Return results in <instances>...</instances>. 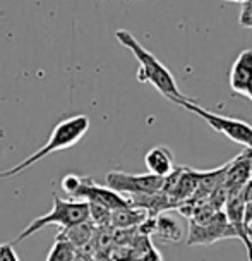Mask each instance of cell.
<instances>
[{
  "label": "cell",
  "instance_id": "obj_9",
  "mask_svg": "<svg viewBox=\"0 0 252 261\" xmlns=\"http://www.w3.org/2000/svg\"><path fill=\"white\" fill-rule=\"evenodd\" d=\"M230 88L235 95H245V90L252 81V50H244L239 57L235 59L230 69Z\"/></svg>",
  "mask_w": 252,
  "mask_h": 261
},
{
  "label": "cell",
  "instance_id": "obj_18",
  "mask_svg": "<svg viewBox=\"0 0 252 261\" xmlns=\"http://www.w3.org/2000/svg\"><path fill=\"white\" fill-rule=\"evenodd\" d=\"M0 261H19L17 259L16 251H14L12 242H9V244H0Z\"/></svg>",
  "mask_w": 252,
  "mask_h": 261
},
{
  "label": "cell",
  "instance_id": "obj_22",
  "mask_svg": "<svg viewBox=\"0 0 252 261\" xmlns=\"http://www.w3.org/2000/svg\"><path fill=\"white\" fill-rule=\"evenodd\" d=\"M225 2H237V4H245V2H249V0H225Z\"/></svg>",
  "mask_w": 252,
  "mask_h": 261
},
{
  "label": "cell",
  "instance_id": "obj_21",
  "mask_svg": "<svg viewBox=\"0 0 252 261\" xmlns=\"http://www.w3.org/2000/svg\"><path fill=\"white\" fill-rule=\"evenodd\" d=\"M245 96L249 98V100L252 101V81L249 83V86H247V90H245Z\"/></svg>",
  "mask_w": 252,
  "mask_h": 261
},
{
  "label": "cell",
  "instance_id": "obj_8",
  "mask_svg": "<svg viewBox=\"0 0 252 261\" xmlns=\"http://www.w3.org/2000/svg\"><path fill=\"white\" fill-rule=\"evenodd\" d=\"M252 179V151L245 150L228 162V170L223 186L228 191V198L240 194L247 182Z\"/></svg>",
  "mask_w": 252,
  "mask_h": 261
},
{
  "label": "cell",
  "instance_id": "obj_16",
  "mask_svg": "<svg viewBox=\"0 0 252 261\" xmlns=\"http://www.w3.org/2000/svg\"><path fill=\"white\" fill-rule=\"evenodd\" d=\"M81 179H82V177H79L76 174H67L62 179L60 186H62V189L72 198V196L76 194V191L79 189V186H81Z\"/></svg>",
  "mask_w": 252,
  "mask_h": 261
},
{
  "label": "cell",
  "instance_id": "obj_5",
  "mask_svg": "<svg viewBox=\"0 0 252 261\" xmlns=\"http://www.w3.org/2000/svg\"><path fill=\"white\" fill-rule=\"evenodd\" d=\"M163 177H156L153 174H127V172H108L106 174V188L119 194L144 196L155 194L161 191Z\"/></svg>",
  "mask_w": 252,
  "mask_h": 261
},
{
  "label": "cell",
  "instance_id": "obj_13",
  "mask_svg": "<svg viewBox=\"0 0 252 261\" xmlns=\"http://www.w3.org/2000/svg\"><path fill=\"white\" fill-rule=\"evenodd\" d=\"M153 236L160 237L163 242H180L184 237V228L180 227V223L175 220L174 217L161 213V215L155 217V230Z\"/></svg>",
  "mask_w": 252,
  "mask_h": 261
},
{
  "label": "cell",
  "instance_id": "obj_23",
  "mask_svg": "<svg viewBox=\"0 0 252 261\" xmlns=\"http://www.w3.org/2000/svg\"><path fill=\"white\" fill-rule=\"evenodd\" d=\"M98 2H101V0H98Z\"/></svg>",
  "mask_w": 252,
  "mask_h": 261
},
{
  "label": "cell",
  "instance_id": "obj_15",
  "mask_svg": "<svg viewBox=\"0 0 252 261\" xmlns=\"http://www.w3.org/2000/svg\"><path fill=\"white\" fill-rule=\"evenodd\" d=\"M88 208H90V222L96 228L110 227V215H111V212H110L108 208L101 206V204H95V203H88Z\"/></svg>",
  "mask_w": 252,
  "mask_h": 261
},
{
  "label": "cell",
  "instance_id": "obj_19",
  "mask_svg": "<svg viewBox=\"0 0 252 261\" xmlns=\"http://www.w3.org/2000/svg\"><path fill=\"white\" fill-rule=\"evenodd\" d=\"M244 223L252 228V201H245L244 204Z\"/></svg>",
  "mask_w": 252,
  "mask_h": 261
},
{
  "label": "cell",
  "instance_id": "obj_6",
  "mask_svg": "<svg viewBox=\"0 0 252 261\" xmlns=\"http://www.w3.org/2000/svg\"><path fill=\"white\" fill-rule=\"evenodd\" d=\"M223 239H235V232L228 223L225 212H220L206 223L189 222L187 246H209Z\"/></svg>",
  "mask_w": 252,
  "mask_h": 261
},
{
  "label": "cell",
  "instance_id": "obj_11",
  "mask_svg": "<svg viewBox=\"0 0 252 261\" xmlns=\"http://www.w3.org/2000/svg\"><path fill=\"white\" fill-rule=\"evenodd\" d=\"M148 218V213L141 208L124 206L117 208L110 215V227L115 230H125V228H136Z\"/></svg>",
  "mask_w": 252,
  "mask_h": 261
},
{
  "label": "cell",
  "instance_id": "obj_4",
  "mask_svg": "<svg viewBox=\"0 0 252 261\" xmlns=\"http://www.w3.org/2000/svg\"><path fill=\"white\" fill-rule=\"evenodd\" d=\"M175 105L184 107L185 110H189L190 114L199 115L201 119L206 122L209 127H213L216 133L223 134L225 138L232 139L233 143L240 144V146H245V150L252 151V125L244 122V120H237L232 117H223V115L213 114L203 107H199L194 100L190 98H185V100H179Z\"/></svg>",
  "mask_w": 252,
  "mask_h": 261
},
{
  "label": "cell",
  "instance_id": "obj_12",
  "mask_svg": "<svg viewBox=\"0 0 252 261\" xmlns=\"http://www.w3.org/2000/svg\"><path fill=\"white\" fill-rule=\"evenodd\" d=\"M95 230L96 227L88 220V222H82V223H77V225H72V227H67V228H62L59 232L55 239H62V241H67L69 244H72L76 249H81L88 242L93 241V236H95Z\"/></svg>",
  "mask_w": 252,
  "mask_h": 261
},
{
  "label": "cell",
  "instance_id": "obj_2",
  "mask_svg": "<svg viewBox=\"0 0 252 261\" xmlns=\"http://www.w3.org/2000/svg\"><path fill=\"white\" fill-rule=\"evenodd\" d=\"M90 117L88 115H72L69 119H64L62 122H59L50 133V138L46 141L45 146H41L38 151H35L31 156L24 158L22 162L17 163L16 167L9 169L6 172H0V179L4 177H12L16 174H21L22 170L30 169L35 163H38L40 160H43L48 155H52L55 151H62L67 148H72L74 144H77L84 138V134L90 130Z\"/></svg>",
  "mask_w": 252,
  "mask_h": 261
},
{
  "label": "cell",
  "instance_id": "obj_1",
  "mask_svg": "<svg viewBox=\"0 0 252 261\" xmlns=\"http://www.w3.org/2000/svg\"><path fill=\"white\" fill-rule=\"evenodd\" d=\"M115 38L119 40L120 45H124L125 48L130 50L134 57H136L139 64V69H137L139 83H149V85H153L163 96L168 98L170 101H174V103L187 98L180 91L174 74L168 71L165 67V64H161L149 50L144 48L132 33L127 30H117Z\"/></svg>",
  "mask_w": 252,
  "mask_h": 261
},
{
  "label": "cell",
  "instance_id": "obj_7",
  "mask_svg": "<svg viewBox=\"0 0 252 261\" xmlns=\"http://www.w3.org/2000/svg\"><path fill=\"white\" fill-rule=\"evenodd\" d=\"M71 199H77V201H86V203H95V204H101V206L108 208L110 212H114L117 208H124L129 206V198L115 193L106 186H100L96 184L95 180L90 179V177H82L81 179V186L76 191V194L72 196Z\"/></svg>",
  "mask_w": 252,
  "mask_h": 261
},
{
  "label": "cell",
  "instance_id": "obj_17",
  "mask_svg": "<svg viewBox=\"0 0 252 261\" xmlns=\"http://www.w3.org/2000/svg\"><path fill=\"white\" fill-rule=\"evenodd\" d=\"M239 22H240V26H244V28H252V0L242 4V12H240Z\"/></svg>",
  "mask_w": 252,
  "mask_h": 261
},
{
  "label": "cell",
  "instance_id": "obj_10",
  "mask_svg": "<svg viewBox=\"0 0 252 261\" xmlns=\"http://www.w3.org/2000/svg\"><path fill=\"white\" fill-rule=\"evenodd\" d=\"M144 163L149 174L156 177H166L172 170L175 169V158L174 153L168 146H155L144 155Z\"/></svg>",
  "mask_w": 252,
  "mask_h": 261
},
{
  "label": "cell",
  "instance_id": "obj_3",
  "mask_svg": "<svg viewBox=\"0 0 252 261\" xmlns=\"http://www.w3.org/2000/svg\"><path fill=\"white\" fill-rule=\"evenodd\" d=\"M53 206L46 215H41L35 218L19 236L16 237V241L12 244H19L27 237L35 236L36 232H40L41 228L48 225H59L62 228L77 225V223L88 222L90 220V208H88L86 201H77V199H64L60 196L53 194Z\"/></svg>",
  "mask_w": 252,
  "mask_h": 261
},
{
  "label": "cell",
  "instance_id": "obj_14",
  "mask_svg": "<svg viewBox=\"0 0 252 261\" xmlns=\"http://www.w3.org/2000/svg\"><path fill=\"white\" fill-rule=\"evenodd\" d=\"M77 249L72 244H69L67 241L62 239H55L52 249H50L46 261H74L76 258Z\"/></svg>",
  "mask_w": 252,
  "mask_h": 261
},
{
  "label": "cell",
  "instance_id": "obj_20",
  "mask_svg": "<svg viewBox=\"0 0 252 261\" xmlns=\"http://www.w3.org/2000/svg\"><path fill=\"white\" fill-rule=\"evenodd\" d=\"M93 258H90V256H84L81 253H76V258H74V261H91Z\"/></svg>",
  "mask_w": 252,
  "mask_h": 261
}]
</instances>
